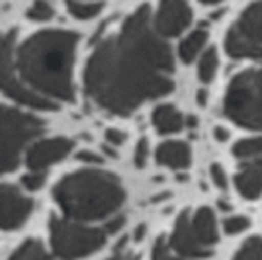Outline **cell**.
Listing matches in <instances>:
<instances>
[{"instance_id":"5bb4252c","label":"cell","mask_w":262,"mask_h":260,"mask_svg":"<svg viewBox=\"0 0 262 260\" xmlns=\"http://www.w3.org/2000/svg\"><path fill=\"white\" fill-rule=\"evenodd\" d=\"M190 160L192 154L188 143L184 141H164L156 149V162L172 170H186L190 166Z\"/></svg>"},{"instance_id":"ffe728a7","label":"cell","mask_w":262,"mask_h":260,"mask_svg":"<svg viewBox=\"0 0 262 260\" xmlns=\"http://www.w3.org/2000/svg\"><path fill=\"white\" fill-rule=\"evenodd\" d=\"M217 66H219V55H217V49L215 47H207L201 57H199V66H196V72H199V80L209 84L215 74H217Z\"/></svg>"},{"instance_id":"cb8c5ba5","label":"cell","mask_w":262,"mask_h":260,"mask_svg":"<svg viewBox=\"0 0 262 260\" xmlns=\"http://www.w3.org/2000/svg\"><path fill=\"white\" fill-rule=\"evenodd\" d=\"M27 16L31 20H49L53 16V8L45 2V0H37L33 2V6L27 10Z\"/></svg>"},{"instance_id":"9a60e30c","label":"cell","mask_w":262,"mask_h":260,"mask_svg":"<svg viewBox=\"0 0 262 260\" xmlns=\"http://www.w3.org/2000/svg\"><path fill=\"white\" fill-rule=\"evenodd\" d=\"M190 219H192V227H194L199 240L209 250H213V246L219 242V227H217V217H215L213 209L201 207L194 213H190Z\"/></svg>"},{"instance_id":"603a6c76","label":"cell","mask_w":262,"mask_h":260,"mask_svg":"<svg viewBox=\"0 0 262 260\" xmlns=\"http://www.w3.org/2000/svg\"><path fill=\"white\" fill-rule=\"evenodd\" d=\"M250 227V219L246 215H229L223 219V231L227 235H237L244 233Z\"/></svg>"},{"instance_id":"ac0fdd59","label":"cell","mask_w":262,"mask_h":260,"mask_svg":"<svg viewBox=\"0 0 262 260\" xmlns=\"http://www.w3.org/2000/svg\"><path fill=\"white\" fill-rule=\"evenodd\" d=\"M231 154L239 160V162H248V160H256V158H262V135H254V137H246V139H239Z\"/></svg>"},{"instance_id":"836d02e7","label":"cell","mask_w":262,"mask_h":260,"mask_svg":"<svg viewBox=\"0 0 262 260\" xmlns=\"http://www.w3.org/2000/svg\"><path fill=\"white\" fill-rule=\"evenodd\" d=\"M203 4H217V2H221V0H201Z\"/></svg>"},{"instance_id":"44dd1931","label":"cell","mask_w":262,"mask_h":260,"mask_svg":"<svg viewBox=\"0 0 262 260\" xmlns=\"http://www.w3.org/2000/svg\"><path fill=\"white\" fill-rule=\"evenodd\" d=\"M231 260H262V237L252 235L248 237L233 254Z\"/></svg>"},{"instance_id":"8992f818","label":"cell","mask_w":262,"mask_h":260,"mask_svg":"<svg viewBox=\"0 0 262 260\" xmlns=\"http://www.w3.org/2000/svg\"><path fill=\"white\" fill-rule=\"evenodd\" d=\"M41 131V119L0 104V174L16 168L23 147Z\"/></svg>"},{"instance_id":"7a4b0ae2","label":"cell","mask_w":262,"mask_h":260,"mask_svg":"<svg viewBox=\"0 0 262 260\" xmlns=\"http://www.w3.org/2000/svg\"><path fill=\"white\" fill-rule=\"evenodd\" d=\"M78 35L72 31H39L18 49V70L23 80L43 96L74 100L72 66Z\"/></svg>"},{"instance_id":"52a82bcc","label":"cell","mask_w":262,"mask_h":260,"mask_svg":"<svg viewBox=\"0 0 262 260\" xmlns=\"http://www.w3.org/2000/svg\"><path fill=\"white\" fill-rule=\"evenodd\" d=\"M225 51L233 59L262 57V0L244 8L225 35Z\"/></svg>"},{"instance_id":"6da1fadb","label":"cell","mask_w":262,"mask_h":260,"mask_svg":"<svg viewBox=\"0 0 262 260\" xmlns=\"http://www.w3.org/2000/svg\"><path fill=\"white\" fill-rule=\"evenodd\" d=\"M84 88L96 106L127 117L149 98L174 90V57L139 6L90 55Z\"/></svg>"},{"instance_id":"3957f363","label":"cell","mask_w":262,"mask_h":260,"mask_svg":"<svg viewBox=\"0 0 262 260\" xmlns=\"http://www.w3.org/2000/svg\"><path fill=\"white\" fill-rule=\"evenodd\" d=\"M53 197L59 209L76 221H94L113 215L125 201V188L117 176L104 170H78L61 178Z\"/></svg>"},{"instance_id":"5b68a950","label":"cell","mask_w":262,"mask_h":260,"mask_svg":"<svg viewBox=\"0 0 262 260\" xmlns=\"http://www.w3.org/2000/svg\"><path fill=\"white\" fill-rule=\"evenodd\" d=\"M49 240L53 254L63 260H78L94 254L106 242V229L78 223L76 219L51 217L49 221Z\"/></svg>"},{"instance_id":"277c9868","label":"cell","mask_w":262,"mask_h":260,"mask_svg":"<svg viewBox=\"0 0 262 260\" xmlns=\"http://www.w3.org/2000/svg\"><path fill=\"white\" fill-rule=\"evenodd\" d=\"M223 115L244 129L262 131V68L233 76L225 90Z\"/></svg>"},{"instance_id":"ba28073f","label":"cell","mask_w":262,"mask_h":260,"mask_svg":"<svg viewBox=\"0 0 262 260\" xmlns=\"http://www.w3.org/2000/svg\"><path fill=\"white\" fill-rule=\"evenodd\" d=\"M12 53H14V31L2 33L0 35V90L25 106L39 109V111H53L55 104L49 98L25 86L23 80L16 78Z\"/></svg>"},{"instance_id":"484cf974","label":"cell","mask_w":262,"mask_h":260,"mask_svg":"<svg viewBox=\"0 0 262 260\" xmlns=\"http://www.w3.org/2000/svg\"><path fill=\"white\" fill-rule=\"evenodd\" d=\"M45 184V172L43 170H31L23 176V186L29 190H39Z\"/></svg>"},{"instance_id":"e0dca14e","label":"cell","mask_w":262,"mask_h":260,"mask_svg":"<svg viewBox=\"0 0 262 260\" xmlns=\"http://www.w3.org/2000/svg\"><path fill=\"white\" fill-rule=\"evenodd\" d=\"M207 39H209V35H207L205 29H194L192 33H188V35L180 41V45H178V55H180V59H182L184 63H190V61H194L196 57H201V53L205 51Z\"/></svg>"},{"instance_id":"30bf717a","label":"cell","mask_w":262,"mask_h":260,"mask_svg":"<svg viewBox=\"0 0 262 260\" xmlns=\"http://www.w3.org/2000/svg\"><path fill=\"white\" fill-rule=\"evenodd\" d=\"M33 211V201L25 197L16 186L0 184V229L20 227Z\"/></svg>"},{"instance_id":"4dcf8cb0","label":"cell","mask_w":262,"mask_h":260,"mask_svg":"<svg viewBox=\"0 0 262 260\" xmlns=\"http://www.w3.org/2000/svg\"><path fill=\"white\" fill-rule=\"evenodd\" d=\"M78 160L98 164V162H100V156H98V154H92V151H80V154H78Z\"/></svg>"},{"instance_id":"83f0119b","label":"cell","mask_w":262,"mask_h":260,"mask_svg":"<svg viewBox=\"0 0 262 260\" xmlns=\"http://www.w3.org/2000/svg\"><path fill=\"white\" fill-rule=\"evenodd\" d=\"M147 139H139L137 141V147H135V166L137 168H143L147 164Z\"/></svg>"},{"instance_id":"d4e9b609","label":"cell","mask_w":262,"mask_h":260,"mask_svg":"<svg viewBox=\"0 0 262 260\" xmlns=\"http://www.w3.org/2000/svg\"><path fill=\"white\" fill-rule=\"evenodd\" d=\"M151 260H186V258L176 256V254L170 250L168 242H164V240L160 237V240L154 244V250H151Z\"/></svg>"},{"instance_id":"f1b7e54d","label":"cell","mask_w":262,"mask_h":260,"mask_svg":"<svg viewBox=\"0 0 262 260\" xmlns=\"http://www.w3.org/2000/svg\"><path fill=\"white\" fill-rule=\"evenodd\" d=\"M106 141H108V145H121L123 141H125V133L123 131H119V129H106Z\"/></svg>"},{"instance_id":"f546056e","label":"cell","mask_w":262,"mask_h":260,"mask_svg":"<svg viewBox=\"0 0 262 260\" xmlns=\"http://www.w3.org/2000/svg\"><path fill=\"white\" fill-rule=\"evenodd\" d=\"M123 223H125V219H123V217H117V219L108 221L104 229H106V233H115V231H119V229L123 227Z\"/></svg>"},{"instance_id":"2e32d148","label":"cell","mask_w":262,"mask_h":260,"mask_svg":"<svg viewBox=\"0 0 262 260\" xmlns=\"http://www.w3.org/2000/svg\"><path fill=\"white\" fill-rule=\"evenodd\" d=\"M151 121H154L156 131L162 133V135L178 133L184 127L182 113L176 106H172V104H160V106H156L154 109V115H151Z\"/></svg>"},{"instance_id":"8fae6325","label":"cell","mask_w":262,"mask_h":260,"mask_svg":"<svg viewBox=\"0 0 262 260\" xmlns=\"http://www.w3.org/2000/svg\"><path fill=\"white\" fill-rule=\"evenodd\" d=\"M192 20V10L186 0H160L154 16V27L162 37L180 35Z\"/></svg>"},{"instance_id":"9c48e42d","label":"cell","mask_w":262,"mask_h":260,"mask_svg":"<svg viewBox=\"0 0 262 260\" xmlns=\"http://www.w3.org/2000/svg\"><path fill=\"white\" fill-rule=\"evenodd\" d=\"M168 246L176 256L186 258V260H203V258H209L213 254V250H209L199 240L188 211L180 213V217L176 219L174 229H172L170 240H168Z\"/></svg>"},{"instance_id":"4316f807","label":"cell","mask_w":262,"mask_h":260,"mask_svg":"<svg viewBox=\"0 0 262 260\" xmlns=\"http://www.w3.org/2000/svg\"><path fill=\"white\" fill-rule=\"evenodd\" d=\"M209 174H211L213 184H215L219 190H225V188H227V174H225V170H223L221 164H211Z\"/></svg>"},{"instance_id":"7402d4cb","label":"cell","mask_w":262,"mask_h":260,"mask_svg":"<svg viewBox=\"0 0 262 260\" xmlns=\"http://www.w3.org/2000/svg\"><path fill=\"white\" fill-rule=\"evenodd\" d=\"M68 4V10L72 16L80 18V20H90L94 18L100 10H102V4H96V2H82V0H66Z\"/></svg>"},{"instance_id":"d6986e66","label":"cell","mask_w":262,"mask_h":260,"mask_svg":"<svg viewBox=\"0 0 262 260\" xmlns=\"http://www.w3.org/2000/svg\"><path fill=\"white\" fill-rule=\"evenodd\" d=\"M8 260H53V258L47 254V250L39 240H27L12 252Z\"/></svg>"},{"instance_id":"1f68e13d","label":"cell","mask_w":262,"mask_h":260,"mask_svg":"<svg viewBox=\"0 0 262 260\" xmlns=\"http://www.w3.org/2000/svg\"><path fill=\"white\" fill-rule=\"evenodd\" d=\"M213 137H215L217 141H227V139H229V131H227L225 127H215V129H213Z\"/></svg>"},{"instance_id":"4fadbf2b","label":"cell","mask_w":262,"mask_h":260,"mask_svg":"<svg viewBox=\"0 0 262 260\" xmlns=\"http://www.w3.org/2000/svg\"><path fill=\"white\" fill-rule=\"evenodd\" d=\"M233 180H235L237 192L244 199L248 201L258 199L262 194V158L242 162V168L235 172Z\"/></svg>"},{"instance_id":"7c38bea8","label":"cell","mask_w":262,"mask_h":260,"mask_svg":"<svg viewBox=\"0 0 262 260\" xmlns=\"http://www.w3.org/2000/svg\"><path fill=\"white\" fill-rule=\"evenodd\" d=\"M74 147L72 139L66 137H51V139H41L33 143L27 151V166L31 170H45L51 164L63 160L70 149Z\"/></svg>"},{"instance_id":"d6a6232c","label":"cell","mask_w":262,"mask_h":260,"mask_svg":"<svg viewBox=\"0 0 262 260\" xmlns=\"http://www.w3.org/2000/svg\"><path fill=\"white\" fill-rule=\"evenodd\" d=\"M196 104H199V106H205V104H207V90L201 88V90L196 92Z\"/></svg>"}]
</instances>
